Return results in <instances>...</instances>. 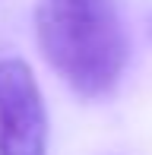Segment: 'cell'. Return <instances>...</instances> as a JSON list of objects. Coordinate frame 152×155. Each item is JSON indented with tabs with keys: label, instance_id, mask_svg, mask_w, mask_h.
I'll return each mask as SVG.
<instances>
[{
	"label": "cell",
	"instance_id": "cell-1",
	"mask_svg": "<svg viewBox=\"0 0 152 155\" xmlns=\"http://www.w3.org/2000/svg\"><path fill=\"white\" fill-rule=\"evenodd\" d=\"M35 38L73 95L105 98L121 82L130 48L111 0H38Z\"/></svg>",
	"mask_w": 152,
	"mask_h": 155
},
{
	"label": "cell",
	"instance_id": "cell-2",
	"mask_svg": "<svg viewBox=\"0 0 152 155\" xmlns=\"http://www.w3.org/2000/svg\"><path fill=\"white\" fill-rule=\"evenodd\" d=\"M48 111L35 73L19 57L0 60V155H45Z\"/></svg>",
	"mask_w": 152,
	"mask_h": 155
}]
</instances>
